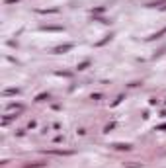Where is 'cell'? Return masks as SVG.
<instances>
[{
    "mask_svg": "<svg viewBox=\"0 0 166 168\" xmlns=\"http://www.w3.org/2000/svg\"><path fill=\"white\" fill-rule=\"evenodd\" d=\"M164 33H166V27H162L160 32L153 33V35H148V37H147V41H154V39H160V37H162V35H164Z\"/></svg>",
    "mask_w": 166,
    "mask_h": 168,
    "instance_id": "obj_4",
    "label": "cell"
},
{
    "mask_svg": "<svg viewBox=\"0 0 166 168\" xmlns=\"http://www.w3.org/2000/svg\"><path fill=\"white\" fill-rule=\"evenodd\" d=\"M113 127H115V123H109V125H106V129H104V131H106V133H109Z\"/></svg>",
    "mask_w": 166,
    "mask_h": 168,
    "instance_id": "obj_16",
    "label": "cell"
},
{
    "mask_svg": "<svg viewBox=\"0 0 166 168\" xmlns=\"http://www.w3.org/2000/svg\"><path fill=\"white\" fill-rule=\"evenodd\" d=\"M14 94H20V88H8V90H4V96H14Z\"/></svg>",
    "mask_w": 166,
    "mask_h": 168,
    "instance_id": "obj_10",
    "label": "cell"
},
{
    "mask_svg": "<svg viewBox=\"0 0 166 168\" xmlns=\"http://www.w3.org/2000/svg\"><path fill=\"white\" fill-rule=\"evenodd\" d=\"M92 12H94V14H102V12H106V8H104V6H98V8H94Z\"/></svg>",
    "mask_w": 166,
    "mask_h": 168,
    "instance_id": "obj_14",
    "label": "cell"
},
{
    "mask_svg": "<svg viewBox=\"0 0 166 168\" xmlns=\"http://www.w3.org/2000/svg\"><path fill=\"white\" fill-rule=\"evenodd\" d=\"M70 49H72V43H64V45H57L53 49V53H55V55H63V53L70 51Z\"/></svg>",
    "mask_w": 166,
    "mask_h": 168,
    "instance_id": "obj_1",
    "label": "cell"
},
{
    "mask_svg": "<svg viewBox=\"0 0 166 168\" xmlns=\"http://www.w3.org/2000/svg\"><path fill=\"white\" fill-rule=\"evenodd\" d=\"M41 166H45V162H32V164H26L24 168H41Z\"/></svg>",
    "mask_w": 166,
    "mask_h": 168,
    "instance_id": "obj_11",
    "label": "cell"
},
{
    "mask_svg": "<svg viewBox=\"0 0 166 168\" xmlns=\"http://www.w3.org/2000/svg\"><path fill=\"white\" fill-rule=\"evenodd\" d=\"M162 4H166V0H154V2H148L147 6H148V8H156V6L162 8Z\"/></svg>",
    "mask_w": 166,
    "mask_h": 168,
    "instance_id": "obj_9",
    "label": "cell"
},
{
    "mask_svg": "<svg viewBox=\"0 0 166 168\" xmlns=\"http://www.w3.org/2000/svg\"><path fill=\"white\" fill-rule=\"evenodd\" d=\"M16 117H18V113H8V116L4 117V119H2V123H4V125H8V123H10V121H14Z\"/></svg>",
    "mask_w": 166,
    "mask_h": 168,
    "instance_id": "obj_8",
    "label": "cell"
},
{
    "mask_svg": "<svg viewBox=\"0 0 166 168\" xmlns=\"http://www.w3.org/2000/svg\"><path fill=\"white\" fill-rule=\"evenodd\" d=\"M49 92H41V94H37V96H35V102H45V100H49Z\"/></svg>",
    "mask_w": 166,
    "mask_h": 168,
    "instance_id": "obj_7",
    "label": "cell"
},
{
    "mask_svg": "<svg viewBox=\"0 0 166 168\" xmlns=\"http://www.w3.org/2000/svg\"><path fill=\"white\" fill-rule=\"evenodd\" d=\"M111 37H113V33H108V35H104V39H100L96 43V47H102V45H106L108 41H111Z\"/></svg>",
    "mask_w": 166,
    "mask_h": 168,
    "instance_id": "obj_5",
    "label": "cell"
},
{
    "mask_svg": "<svg viewBox=\"0 0 166 168\" xmlns=\"http://www.w3.org/2000/svg\"><path fill=\"white\" fill-rule=\"evenodd\" d=\"M98 22L100 24H111V20H108V18H98Z\"/></svg>",
    "mask_w": 166,
    "mask_h": 168,
    "instance_id": "obj_15",
    "label": "cell"
},
{
    "mask_svg": "<svg viewBox=\"0 0 166 168\" xmlns=\"http://www.w3.org/2000/svg\"><path fill=\"white\" fill-rule=\"evenodd\" d=\"M88 66H90V61H84V63H80V65H78L76 69H78V71H86Z\"/></svg>",
    "mask_w": 166,
    "mask_h": 168,
    "instance_id": "obj_12",
    "label": "cell"
},
{
    "mask_svg": "<svg viewBox=\"0 0 166 168\" xmlns=\"http://www.w3.org/2000/svg\"><path fill=\"white\" fill-rule=\"evenodd\" d=\"M156 131H166V123H162V125H158V127H156Z\"/></svg>",
    "mask_w": 166,
    "mask_h": 168,
    "instance_id": "obj_17",
    "label": "cell"
},
{
    "mask_svg": "<svg viewBox=\"0 0 166 168\" xmlns=\"http://www.w3.org/2000/svg\"><path fill=\"white\" fill-rule=\"evenodd\" d=\"M14 2H18V0H6V4H14Z\"/></svg>",
    "mask_w": 166,
    "mask_h": 168,
    "instance_id": "obj_20",
    "label": "cell"
},
{
    "mask_svg": "<svg viewBox=\"0 0 166 168\" xmlns=\"http://www.w3.org/2000/svg\"><path fill=\"white\" fill-rule=\"evenodd\" d=\"M121 100H123V94H121V96H117V100H115V102H113V106H117V104L121 102Z\"/></svg>",
    "mask_w": 166,
    "mask_h": 168,
    "instance_id": "obj_19",
    "label": "cell"
},
{
    "mask_svg": "<svg viewBox=\"0 0 166 168\" xmlns=\"http://www.w3.org/2000/svg\"><path fill=\"white\" fill-rule=\"evenodd\" d=\"M57 76H70V72H61V71H59Z\"/></svg>",
    "mask_w": 166,
    "mask_h": 168,
    "instance_id": "obj_18",
    "label": "cell"
},
{
    "mask_svg": "<svg viewBox=\"0 0 166 168\" xmlns=\"http://www.w3.org/2000/svg\"><path fill=\"white\" fill-rule=\"evenodd\" d=\"M162 10H164V12H166V6H162Z\"/></svg>",
    "mask_w": 166,
    "mask_h": 168,
    "instance_id": "obj_21",
    "label": "cell"
},
{
    "mask_svg": "<svg viewBox=\"0 0 166 168\" xmlns=\"http://www.w3.org/2000/svg\"><path fill=\"white\" fill-rule=\"evenodd\" d=\"M41 32H64L63 26H41Z\"/></svg>",
    "mask_w": 166,
    "mask_h": 168,
    "instance_id": "obj_3",
    "label": "cell"
},
{
    "mask_svg": "<svg viewBox=\"0 0 166 168\" xmlns=\"http://www.w3.org/2000/svg\"><path fill=\"white\" fill-rule=\"evenodd\" d=\"M22 108H24L22 104H10V106H8V110H22Z\"/></svg>",
    "mask_w": 166,
    "mask_h": 168,
    "instance_id": "obj_13",
    "label": "cell"
},
{
    "mask_svg": "<svg viewBox=\"0 0 166 168\" xmlns=\"http://www.w3.org/2000/svg\"><path fill=\"white\" fill-rule=\"evenodd\" d=\"M111 147H113V149H117V150H131V149H133L129 143H113Z\"/></svg>",
    "mask_w": 166,
    "mask_h": 168,
    "instance_id": "obj_2",
    "label": "cell"
},
{
    "mask_svg": "<svg viewBox=\"0 0 166 168\" xmlns=\"http://www.w3.org/2000/svg\"><path fill=\"white\" fill-rule=\"evenodd\" d=\"M49 155H72V150H61V149H51V150H47Z\"/></svg>",
    "mask_w": 166,
    "mask_h": 168,
    "instance_id": "obj_6",
    "label": "cell"
}]
</instances>
